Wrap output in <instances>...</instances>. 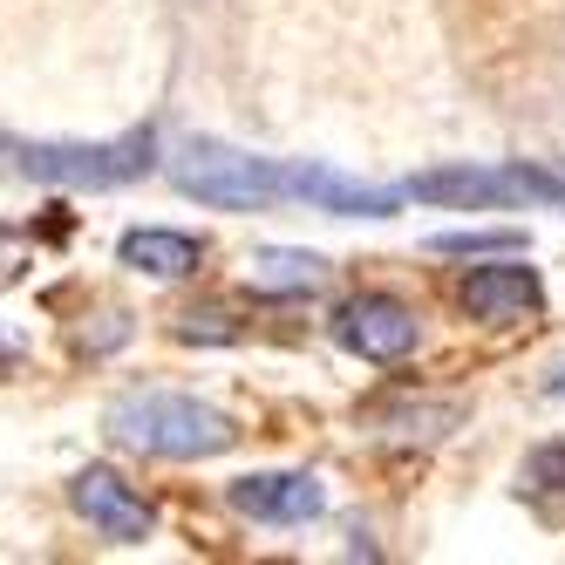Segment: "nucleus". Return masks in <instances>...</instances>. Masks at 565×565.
Masks as SVG:
<instances>
[{"label":"nucleus","mask_w":565,"mask_h":565,"mask_svg":"<svg viewBox=\"0 0 565 565\" xmlns=\"http://www.w3.org/2000/svg\"><path fill=\"white\" fill-rule=\"evenodd\" d=\"M470 320H491V328H511V320H532L545 307V279L539 266H524L511 253H498V266H470L463 287H457Z\"/></svg>","instance_id":"423d86ee"},{"label":"nucleus","mask_w":565,"mask_h":565,"mask_svg":"<svg viewBox=\"0 0 565 565\" xmlns=\"http://www.w3.org/2000/svg\"><path fill=\"white\" fill-rule=\"evenodd\" d=\"M334 341L361 361H402L416 341H423V313L395 294H354L341 313H334Z\"/></svg>","instance_id":"39448f33"},{"label":"nucleus","mask_w":565,"mask_h":565,"mask_svg":"<svg viewBox=\"0 0 565 565\" xmlns=\"http://www.w3.org/2000/svg\"><path fill=\"white\" fill-rule=\"evenodd\" d=\"M524 483H532V491H565V443H545V450H532V463H524Z\"/></svg>","instance_id":"ddd939ff"},{"label":"nucleus","mask_w":565,"mask_h":565,"mask_svg":"<svg viewBox=\"0 0 565 565\" xmlns=\"http://www.w3.org/2000/svg\"><path fill=\"white\" fill-rule=\"evenodd\" d=\"M171 178H178L184 198H198V205H212V212H266L279 198H294L287 164L232 150L218 137H184L178 157H171Z\"/></svg>","instance_id":"f03ea898"},{"label":"nucleus","mask_w":565,"mask_h":565,"mask_svg":"<svg viewBox=\"0 0 565 565\" xmlns=\"http://www.w3.org/2000/svg\"><path fill=\"white\" fill-rule=\"evenodd\" d=\"M545 395H565V361H552V375H545Z\"/></svg>","instance_id":"2eb2a0df"},{"label":"nucleus","mask_w":565,"mask_h":565,"mask_svg":"<svg viewBox=\"0 0 565 565\" xmlns=\"http://www.w3.org/2000/svg\"><path fill=\"white\" fill-rule=\"evenodd\" d=\"M409 198L423 205H450V212H504V205H524V198H539V205L565 212V178L552 171H470V164H450V171H423L409 178Z\"/></svg>","instance_id":"20e7f679"},{"label":"nucleus","mask_w":565,"mask_h":565,"mask_svg":"<svg viewBox=\"0 0 565 565\" xmlns=\"http://www.w3.org/2000/svg\"><path fill=\"white\" fill-rule=\"evenodd\" d=\"M232 334H238V328H225V313H218V307H205V313L191 307V313L178 320V341H232Z\"/></svg>","instance_id":"4468645a"},{"label":"nucleus","mask_w":565,"mask_h":565,"mask_svg":"<svg viewBox=\"0 0 565 565\" xmlns=\"http://www.w3.org/2000/svg\"><path fill=\"white\" fill-rule=\"evenodd\" d=\"M429 253H524V238L518 232H436L429 238Z\"/></svg>","instance_id":"f8f14e48"},{"label":"nucleus","mask_w":565,"mask_h":565,"mask_svg":"<svg viewBox=\"0 0 565 565\" xmlns=\"http://www.w3.org/2000/svg\"><path fill=\"white\" fill-rule=\"evenodd\" d=\"M103 429L124 443V450L143 457H171V463H198V457H225L238 443V423L225 409L198 395H171V388H137V395H116Z\"/></svg>","instance_id":"f257e3e1"},{"label":"nucleus","mask_w":565,"mask_h":565,"mask_svg":"<svg viewBox=\"0 0 565 565\" xmlns=\"http://www.w3.org/2000/svg\"><path fill=\"white\" fill-rule=\"evenodd\" d=\"M14 171L34 184H68V191H109L157 171V130H124L109 143H8Z\"/></svg>","instance_id":"7ed1b4c3"},{"label":"nucleus","mask_w":565,"mask_h":565,"mask_svg":"<svg viewBox=\"0 0 565 565\" xmlns=\"http://www.w3.org/2000/svg\"><path fill=\"white\" fill-rule=\"evenodd\" d=\"M116 259L130 273H150V279H184V273H198L205 246H198L191 232H171V225H130L116 238Z\"/></svg>","instance_id":"1a4fd4ad"},{"label":"nucleus","mask_w":565,"mask_h":565,"mask_svg":"<svg viewBox=\"0 0 565 565\" xmlns=\"http://www.w3.org/2000/svg\"><path fill=\"white\" fill-rule=\"evenodd\" d=\"M287 178H294V198H313L320 212H341V218H388L395 212V191L354 184L328 164H287Z\"/></svg>","instance_id":"9d476101"},{"label":"nucleus","mask_w":565,"mask_h":565,"mask_svg":"<svg viewBox=\"0 0 565 565\" xmlns=\"http://www.w3.org/2000/svg\"><path fill=\"white\" fill-rule=\"evenodd\" d=\"M253 279L273 287V294H313L320 279H328V259H320V253H294V246H266L253 259Z\"/></svg>","instance_id":"9b49d317"},{"label":"nucleus","mask_w":565,"mask_h":565,"mask_svg":"<svg viewBox=\"0 0 565 565\" xmlns=\"http://www.w3.org/2000/svg\"><path fill=\"white\" fill-rule=\"evenodd\" d=\"M68 498H75V511H83L109 545H143V539H150V524H157V518H150V504H143V498H137L116 470H103V463L75 470Z\"/></svg>","instance_id":"0eeeda50"},{"label":"nucleus","mask_w":565,"mask_h":565,"mask_svg":"<svg viewBox=\"0 0 565 565\" xmlns=\"http://www.w3.org/2000/svg\"><path fill=\"white\" fill-rule=\"evenodd\" d=\"M225 498L253 524H307V518L328 511V491H320V477H307V470H253V477H238Z\"/></svg>","instance_id":"6e6552de"}]
</instances>
